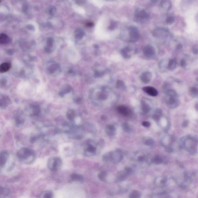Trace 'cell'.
Here are the masks:
<instances>
[{
    "instance_id": "obj_1",
    "label": "cell",
    "mask_w": 198,
    "mask_h": 198,
    "mask_svg": "<svg viewBox=\"0 0 198 198\" xmlns=\"http://www.w3.org/2000/svg\"><path fill=\"white\" fill-rule=\"evenodd\" d=\"M19 160L26 164H30L35 161L37 154L34 151L28 147H23L18 151L16 154Z\"/></svg>"
},
{
    "instance_id": "obj_2",
    "label": "cell",
    "mask_w": 198,
    "mask_h": 198,
    "mask_svg": "<svg viewBox=\"0 0 198 198\" xmlns=\"http://www.w3.org/2000/svg\"><path fill=\"white\" fill-rule=\"evenodd\" d=\"M197 143L196 138L191 137H186L182 141L183 147L192 154H195L197 151Z\"/></svg>"
},
{
    "instance_id": "obj_3",
    "label": "cell",
    "mask_w": 198,
    "mask_h": 198,
    "mask_svg": "<svg viewBox=\"0 0 198 198\" xmlns=\"http://www.w3.org/2000/svg\"><path fill=\"white\" fill-rule=\"evenodd\" d=\"M62 166V161L59 157H51L49 158L47 162L48 168L52 172H57L60 170Z\"/></svg>"
},
{
    "instance_id": "obj_4",
    "label": "cell",
    "mask_w": 198,
    "mask_h": 198,
    "mask_svg": "<svg viewBox=\"0 0 198 198\" xmlns=\"http://www.w3.org/2000/svg\"><path fill=\"white\" fill-rule=\"evenodd\" d=\"M167 104L171 108H175L179 105L178 95L175 96H167Z\"/></svg>"
},
{
    "instance_id": "obj_5",
    "label": "cell",
    "mask_w": 198,
    "mask_h": 198,
    "mask_svg": "<svg viewBox=\"0 0 198 198\" xmlns=\"http://www.w3.org/2000/svg\"><path fill=\"white\" fill-rule=\"evenodd\" d=\"M60 70V67L59 65L56 63H50L48 66H47V71L49 73L51 74L58 73L59 72Z\"/></svg>"
},
{
    "instance_id": "obj_6",
    "label": "cell",
    "mask_w": 198,
    "mask_h": 198,
    "mask_svg": "<svg viewBox=\"0 0 198 198\" xmlns=\"http://www.w3.org/2000/svg\"><path fill=\"white\" fill-rule=\"evenodd\" d=\"M9 157V153L6 151H3L0 154V167L2 169L5 166Z\"/></svg>"
},
{
    "instance_id": "obj_7",
    "label": "cell",
    "mask_w": 198,
    "mask_h": 198,
    "mask_svg": "<svg viewBox=\"0 0 198 198\" xmlns=\"http://www.w3.org/2000/svg\"><path fill=\"white\" fill-rule=\"evenodd\" d=\"M143 53L146 57H153L155 55V50L154 48L151 45H147L144 48Z\"/></svg>"
},
{
    "instance_id": "obj_8",
    "label": "cell",
    "mask_w": 198,
    "mask_h": 198,
    "mask_svg": "<svg viewBox=\"0 0 198 198\" xmlns=\"http://www.w3.org/2000/svg\"><path fill=\"white\" fill-rule=\"evenodd\" d=\"M145 92L152 97H156L158 95V92L154 87L151 86H146L143 88Z\"/></svg>"
},
{
    "instance_id": "obj_9",
    "label": "cell",
    "mask_w": 198,
    "mask_h": 198,
    "mask_svg": "<svg viewBox=\"0 0 198 198\" xmlns=\"http://www.w3.org/2000/svg\"><path fill=\"white\" fill-rule=\"evenodd\" d=\"M117 109L119 113L124 116H129L131 113L129 108L124 105L119 106Z\"/></svg>"
},
{
    "instance_id": "obj_10",
    "label": "cell",
    "mask_w": 198,
    "mask_h": 198,
    "mask_svg": "<svg viewBox=\"0 0 198 198\" xmlns=\"http://www.w3.org/2000/svg\"><path fill=\"white\" fill-rule=\"evenodd\" d=\"M11 190L5 187H0V198H4L8 197L11 194Z\"/></svg>"
},
{
    "instance_id": "obj_11",
    "label": "cell",
    "mask_w": 198,
    "mask_h": 198,
    "mask_svg": "<svg viewBox=\"0 0 198 198\" xmlns=\"http://www.w3.org/2000/svg\"><path fill=\"white\" fill-rule=\"evenodd\" d=\"M152 78V75L149 72H144L141 75V78L142 81L145 84L149 83Z\"/></svg>"
},
{
    "instance_id": "obj_12",
    "label": "cell",
    "mask_w": 198,
    "mask_h": 198,
    "mask_svg": "<svg viewBox=\"0 0 198 198\" xmlns=\"http://www.w3.org/2000/svg\"><path fill=\"white\" fill-rule=\"evenodd\" d=\"M14 121L16 126L18 127H22L24 124V120L20 115H18L15 117Z\"/></svg>"
},
{
    "instance_id": "obj_13",
    "label": "cell",
    "mask_w": 198,
    "mask_h": 198,
    "mask_svg": "<svg viewBox=\"0 0 198 198\" xmlns=\"http://www.w3.org/2000/svg\"><path fill=\"white\" fill-rule=\"evenodd\" d=\"M11 65L10 63L5 62L2 63L0 66V72L1 73H4L7 71L11 68Z\"/></svg>"
},
{
    "instance_id": "obj_14",
    "label": "cell",
    "mask_w": 198,
    "mask_h": 198,
    "mask_svg": "<svg viewBox=\"0 0 198 198\" xmlns=\"http://www.w3.org/2000/svg\"><path fill=\"white\" fill-rule=\"evenodd\" d=\"M54 194L51 191H45L40 193L39 197L41 198H52Z\"/></svg>"
},
{
    "instance_id": "obj_15",
    "label": "cell",
    "mask_w": 198,
    "mask_h": 198,
    "mask_svg": "<svg viewBox=\"0 0 198 198\" xmlns=\"http://www.w3.org/2000/svg\"><path fill=\"white\" fill-rule=\"evenodd\" d=\"M105 131L106 134L109 135H113L115 133V128L112 125H107L106 126Z\"/></svg>"
},
{
    "instance_id": "obj_16",
    "label": "cell",
    "mask_w": 198,
    "mask_h": 198,
    "mask_svg": "<svg viewBox=\"0 0 198 198\" xmlns=\"http://www.w3.org/2000/svg\"><path fill=\"white\" fill-rule=\"evenodd\" d=\"M70 179L73 181H82L83 180V176L78 173H72L70 176Z\"/></svg>"
},
{
    "instance_id": "obj_17",
    "label": "cell",
    "mask_w": 198,
    "mask_h": 198,
    "mask_svg": "<svg viewBox=\"0 0 198 198\" xmlns=\"http://www.w3.org/2000/svg\"><path fill=\"white\" fill-rule=\"evenodd\" d=\"M76 116V113L73 110H69L66 113L67 119L70 121H73Z\"/></svg>"
},
{
    "instance_id": "obj_18",
    "label": "cell",
    "mask_w": 198,
    "mask_h": 198,
    "mask_svg": "<svg viewBox=\"0 0 198 198\" xmlns=\"http://www.w3.org/2000/svg\"><path fill=\"white\" fill-rule=\"evenodd\" d=\"M176 65H177V63H176V60L173 59H171L169 61L168 64V69L170 70H173L176 68Z\"/></svg>"
},
{
    "instance_id": "obj_19",
    "label": "cell",
    "mask_w": 198,
    "mask_h": 198,
    "mask_svg": "<svg viewBox=\"0 0 198 198\" xmlns=\"http://www.w3.org/2000/svg\"><path fill=\"white\" fill-rule=\"evenodd\" d=\"M161 4L162 7L166 10L170 9L171 7V3L169 0H163Z\"/></svg>"
},
{
    "instance_id": "obj_20",
    "label": "cell",
    "mask_w": 198,
    "mask_h": 198,
    "mask_svg": "<svg viewBox=\"0 0 198 198\" xmlns=\"http://www.w3.org/2000/svg\"><path fill=\"white\" fill-rule=\"evenodd\" d=\"M130 51H131V50H130L129 47H126L122 50L121 54H122V55L124 57L129 58L130 57Z\"/></svg>"
},
{
    "instance_id": "obj_21",
    "label": "cell",
    "mask_w": 198,
    "mask_h": 198,
    "mask_svg": "<svg viewBox=\"0 0 198 198\" xmlns=\"http://www.w3.org/2000/svg\"><path fill=\"white\" fill-rule=\"evenodd\" d=\"M142 109L144 113H147L150 111V107L149 105L146 103L144 101H142Z\"/></svg>"
},
{
    "instance_id": "obj_22",
    "label": "cell",
    "mask_w": 198,
    "mask_h": 198,
    "mask_svg": "<svg viewBox=\"0 0 198 198\" xmlns=\"http://www.w3.org/2000/svg\"><path fill=\"white\" fill-rule=\"evenodd\" d=\"M9 41V38L4 34H2L0 37V42L2 44H5L8 43Z\"/></svg>"
},
{
    "instance_id": "obj_23",
    "label": "cell",
    "mask_w": 198,
    "mask_h": 198,
    "mask_svg": "<svg viewBox=\"0 0 198 198\" xmlns=\"http://www.w3.org/2000/svg\"><path fill=\"white\" fill-rule=\"evenodd\" d=\"M190 93L192 94V97H198V87H192L190 90Z\"/></svg>"
},
{
    "instance_id": "obj_24",
    "label": "cell",
    "mask_w": 198,
    "mask_h": 198,
    "mask_svg": "<svg viewBox=\"0 0 198 198\" xmlns=\"http://www.w3.org/2000/svg\"><path fill=\"white\" fill-rule=\"evenodd\" d=\"M96 151V148L91 144L87 145V148L86 149V152L92 153Z\"/></svg>"
},
{
    "instance_id": "obj_25",
    "label": "cell",
    "mask_w": 198,
    "mask_h": 198,
    "mask_svg": "<svg viewBox=\"0 0 198 198\" xmlns=\"http://www.w3.org/2000/svg\"><path fill=\"white\" fill-rule=\"evenodd\" d=\"M161 111L160 110H157L155 112L154 115H153V118L156 120H158L160 119L161 116Z\"/></svg>"
},
{
    "instance_id": "obj_26",
    "label": "cell",
    "mask_w": 198,
    "mask_h": 198,
    "mask_svg": "<svg viewBox=\"0 0 198 198\" xmlns=\"http://www.w3.org/2000/svg\"><path fill=\"white\" fill-rule=\"evenodd\" d=\"M108 94L107 92L105 91H103L100 92L99 94V97L101 100H105L108 97Z\"/></svg>"
},
{
    "instance_id": "obj_27",
    "label": "cell",
    "mask_w": 198,
    "mask_h": 198,
    "mask_svg": "<svg viewBox=\"0 0 198 198\" xmlns=\"http://www.w3.org/2000/svg\"><path fill=\"white\" fill-rule=\"evenodd\" d=\"M152 161L154 163L156 164H159L162 163V160L161 157H160L159 156H157L153 159Z\"/></svg>"
},
{
    "instance_id": "obj_28",
    "label": "cell",
    "mask_w": 198,
    "mask_h": 198,
    "mask_svg": "<svg viewBox=\"0 0 198 198\" xmlns=\"http://www.w3.org/2000/svg\"><path fill=\"white\" fill-rule=\"evenodd\" d=\"M106 171H102L99 174L98 176L99 178L101 181H105V178L106 177Z\"/></svg>"
},
{
    "instance_id": "obj_29",
    "label": "cell",
    "mask_w": 198,
    "mask_h": 198,
    "mask_svg": "<svg viewBox=\"0 0 198 198\" xmlns=\"http://www.w3.org/2000/svg\"><path fill=\"white\" fill-rule=\"evenodd\" d=\"M130 198H139L140 197V193L137 191H134L130 194Z\"/></svg>"
},
{
    "instance_id": "obj_30",
    "label": "cell",
    "mask_w": 198,
    "mask_h": 198,
    "mask_svg": "<svg viewBox=\"0 0 198 198\" xmlns=\"http://www.w3.org/2000/svg\"><path fill=\"white\" fill-rule=\"evenodd\" d=\"M122 126L123 129L125 132H129V131H130V128L128 124L127 123H124L123 124Z\"/></svg>"
},
{
    "instance_id": "obj_31",
    "label": "cell",
    "mask_w": 198,
    "mask_h": 198,
    "mask_svg": "<svg viewBox=\"0 0 198 198\" xmlns=\"http://www.w3.org/2000/svg\"><path fill=\"white\" fill-rule=\"evenodd\" d=\"M145 144L148 146H152L154 145V142L153 139L151 138H149L147 140L145 143Z\"/></svg>"
},
{
    "instance_id": "obj_32",
    "label": "cell",
    "mask_w": 198,
    "mask_h": 198,
    "mask_svg": "<svg viewBox=\"0 0 198 198\" xmlns=\"http://www.w3.org/2000/svg\"><path fill=\"white\" fill-rule=\"evenodd\" d=\"M175 20V19L174 17L170 16V17H168V18H167L166 19V22L168 24H171L174 23Z\"/></svg>"
},
{
    "instance_id": "obj_33",
    "label": "cell",
    "mask_w": 198,
    "mask_h": 198,
    "mask_svg": "<svg viewBox=\"0 0 198 198\" xmlns=\"http://www.w3.org/2000/svg\"><path fill=\"white\" fill-rule=\"evenodd\" d=\"M124 82H123L122 81L119 80H118L116 81V87H117L118 88H121L123 86H124Z\"/></svg>"
},
{
    "instance_id": "obj_34",
    "label": "cell",
    "mask_w": 198,
    "mask_h": 198,
    "mask_svg": "<svg viewBox=\"0 0 198 198\" xmlns=\"http://www.w3.org/2000/svg\"><path fill=\"white\" fill-rule=\"evenodd\" d=\"M170 85L168 83H165L164 84L163 87V89L164 91H165V92H166L168 90H170Z\"/></svg>"
},
{
    "instance_id": "obj_35",
    "label": "cell",
    "mask_w": 198,
    "mask_h": 198,
    "mask_svg": "<svg viewBox=\"0 0 198 198\" xmlns=\"http://www.w3.org/2000/svg\"><path fill=\"white\" fill-rule=\"evenodd\" d=\"M142 125L144 127H150V124L149 122H146V121H145V122H143L142 123Z\"/></svg>"
},
{
    "instance_id": "obj_36",
    "label": "cell",
    "mask_w": 198,
    "mask_h": 198,
    "mask_svg": "<svg viewBox=\"0 0 198 198\" xmlns=\"http://www.w3.org/2000/svg\"><path fill=\"white\" fill-rule=\"evenodd\" d=\"M180 65L182 67H185L186 66V62L185 60L184 59L181 60L180 62Z\"/></svg>"
},
{
    "instance_id": "obj_37",
    "label": "cell",
    "mask_w": 198,
    "mask_h": 198,
    "mask_svg": "<svg viewBox=\"0 0 198 198\" xmlns=\"http://www.w3.org/2000/svg\"><path fill=\"white\" fill-rule=\"evenodd\" d=\"M192 52L194 54H198V49L197 47H193L192 49Z\"/></svg>"
},
{
    "instance_id": "obj_38",
    "label": "cell",
    "mask_w": 198,
    "mask_h": 198,
    "mask_svg": "<svg viewBox=\"0 0 198 198\" xmlns=\"http://www.w3.org/2000/svg\"><path fill=\"white\" fill-rule=\"evenodd\" d=\"M103 75V72L97 71L96 72L95 76H97V77H98L101 76H102Z\"/></svg>"
},
{
    "instance_id": "obj_39",
    "label": "cell",
    "mask_w": 198,
    "mask_h": 198,
    "mask_svg": "<svg viewBox=\"0 0 198 198\" xmlns=\"http://www.w3.org/2000/svg\"><path fill=\"white\" fill-rule=\"evenodd\" d=\"M138 160L140 161H144V157L143 156H140L138 157Z\"/></svg>"
},
{
    "instance_id": "obj_40",
    "label": "cell",
    "mask_w": 198,
    "mask_h": 198,
    "mask_svg": "<svg viewBox=\"0 0 198 198\" xmlns=\"http://www.w3.org/2000/svg\"><path fill=\"white\" fill-rule=\"evenodd\" d=\"M182 45H180V44H179L177 46V49H181V48H182Z\"/></svg>"
},
{
    "instance_id": "obj_41",
    "label": "cell",
    "mask_w": 198,
    "mask_h": 198,
    "mask_svg": "<svg viewBox=\"0 0 198 198\" xmlns=\"http://www.w3.org/2000/svg\"><path fill=\"white\" fill-rule=\"evenodd\" d=\"M195 108L196 110L198 111V103H197L195 105Z\"/></svg>"
}]
</instances>
